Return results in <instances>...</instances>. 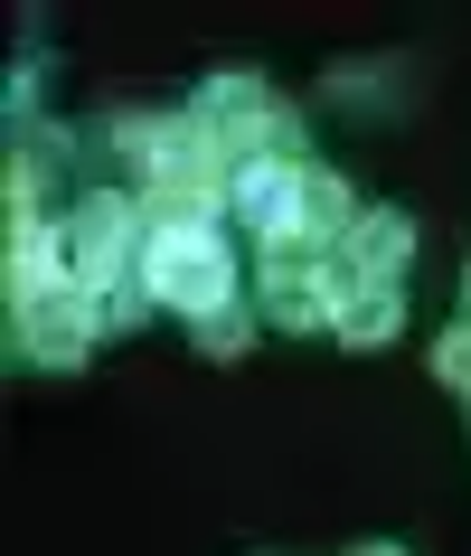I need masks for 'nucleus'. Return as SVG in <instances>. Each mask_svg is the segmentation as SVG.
<instances>
[{
  "instance_id": "nucleus-5",
  "label": "nucleus",
  "mask_w": 471,
  "mask_h": 556,
  "mask_svg": "<svg viewBox=\"0 0 471 556\" xmlns=\"http://www.w3.org/2000/svg\"><path fill=\"white\" fill-rule=\"evenodd\" d=\"M406 255H415V236H406V217H358L349 227V264H358V283H396L406 274Z\"/></svg>"
},
{
  "instance_id": "nucleus-9",
  "label": "nucleus",
  "mask_w": 471,
  "mask_h": 556,
  "mask_svg": "<svg viewBox=\"0 0 471 556\" xmlns=\"http://www.w3.org/2000/svg\"><path fill=\"white\" fill-rule=\"evenodd\" d=\"M368 556H396V547H368Z\"/></svg>"
},
{
  "instance_id": "nucleus-1",
  "label": "nucleus",
  "mask_w": 471,
  "mask_h": 556,
  "mask_svg": "<svg viewBox=\"0 0 471 556\" xmlns=\"http://www.w3.org/2000/svg\"><path fill=\"white\" fill-rule=\"evenodd\" d=\"M151 293L207 321V312L227 302V245L207 227H151Z\"/></svg>"
},
{
  "instance_id": "nucleus-8",
  "label": "nucleus",
  "mask_w": 471,
  "mask_h": 556,
  "mask_svg": "<svg viewBox=\"0 0 471 556\" xmlns=\"http://www.w3.org/2000/svg\"><path fill=\"white\" fill-rule=\"evenodd\" d=\"M199 340H207V350H236V340H245V321H236V312H207Z\"/></svg>"
},
{
  "instance_id": "nucleus-2",
  "label": "nucleus",
  "mask_w": 471,
  "mask_h": 556,
  "mask_svg": "<svg viewBox=\"0 0 471 556\" xmlns=\"http://www.w3.org/2000/svg\"><path fill=\"white\" fill-rule=\"evenodd\" d=\"M123 245H132V207L123 199H86L76 217H66V236H58L66 283H104V274L123 264Z\"/></svg>"
},
{
  "instance_id": "nucleus-3",
  "label": "nucleus",
  "mask_w": 471,
  "mask_h": 556,
  "mask_svg": "<svg viewBox=\"0 0 471 556\" xmlns=\"http://www.w3.org/2000/svg\"><path fill=\"white\" fill-rule=\"evenodd\" d=\"M86 302H76V293H29V302H20V350H29V358H48V368H66V358H76V350H86Z\"/></svg>"
},
{
  "instance_id": "nucleus-7",
  "label": "nucleus",
  "mask_w": 471,
  "mask_h": 556,
  "mask_svg": "<svg viewBox=\"0 0 471 556\" xmlns=\"http://www.w3.org/2000/svg\"><path fill=\"white\" fill-rule=\"evenodd\" d=\"M434 368H443V387H462V396H471V330H453V340H443Z\"/></svg>"
},
{
  "instance_id": "nucleus-6",
  "label": "nucleus",
  "mask_w": 471,
  "mask_h": 556,
  "mask_svg": "<svg viewBox=\"0 0 471 556\" xmlns=\"http://www.w3.org/2000/svg\"><path fill=\"white\" fill-rule=\"evenodd\" d=\"M396 321H406V302H396V283H358L349 302H340V340H396Z\"/></svg>"
},
{
  "instance_id": "nucleus-4",
  "label": "nucleus",
  "mask_w": 471,
  "mask_h": 556,
  "mask_svg": "<svg viewBox=\"0 0 471 556\" xmlns=\"http://www.w3.org/2000/svg\"><path fill=\"white\" fill-rule=\"evenodd\" d=\"M265 312L283 330H311V321H340V312H330V283L321 274H311V264H273L265 274Z\"/></svg>"
}]
</instances>
